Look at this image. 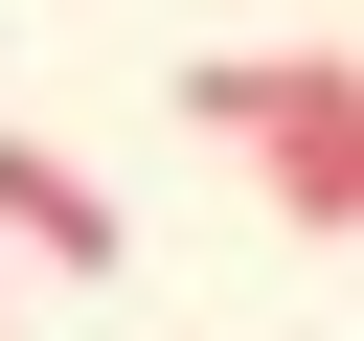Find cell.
I'll use <instances>...</instances> for the list:
<instances>
[{
	"label": "cell",
	"instance_id": "6da1fadb",
	"mask_svg": "<svg viewBox=\"0 0 364 341\" xmlns=\"http://www.w3.org/2000/svg\"><path fill=\"white\" fill-rule=\"evenodd\" d=\"M182 136H228L273 182V227H364V45H205L182 68Z\"/></svg>",
	"mask_w": 364,
	"mask_h": 341
},
{
	"label": "cell",
	"instance_id": "7a4b0ae2",
	"mask_svg": "<svg viewBox=\"0 0 364 341\" xmlns=\"http://www.w3.org/2000/svg\"><path fill=\"white\" fill-rule=\"evenodd\" d=\"M0 250H23V273H114V250H136V205H114L68 136H0Z\"/></svg>",
	"mask_w": 364,
	"mask_h": 341
}]
</instances>
